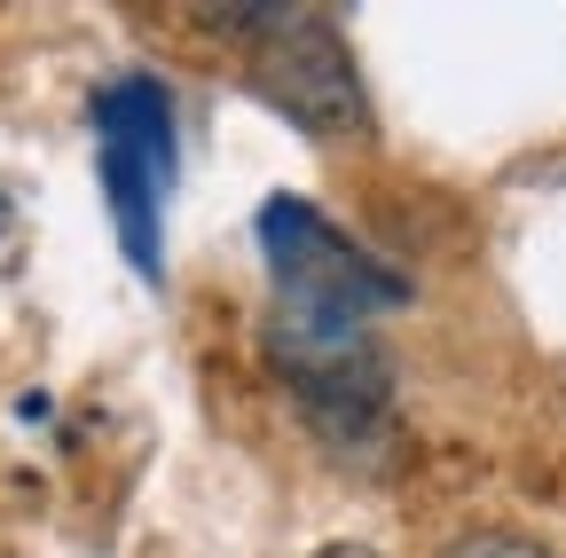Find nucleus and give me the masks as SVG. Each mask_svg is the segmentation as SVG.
Returning a JSON list of instances; mask_svg holds the SVG:
<instances>
[{
    "mask_svg": "<svg viewBox=\"0 0 566 558\" xmlns=\"http://www.w3.org/2000/svg\"><path fill=\"white\" fill-rule=\"evenodd\" d=\"M103 126V189H111V221L134 252L142 275H158V213L174 189V103L158 80H118L95 103Z\"/></svg>",
    "mask_w": 566,
    "mask_h": 558,
    "instance_id": "4",
    "label": "nucleus"
},
{
    "mask_svg": "<svg viewBox=\"0 0 566 558\" xmlns=\"http://www.w3.org/2000/svg\"><path fill=\"white\" fill-rule=\"evenodd\" d=\"M315 558H378V550H370V543H323Z\"/></svg>",
    "mask_w": 566,
    "mask_h": 558,
    "instance_id": "6",
    "label": "nucleus"
},
{
    "mask_svg": "<svg viewBox=\"0 0 566 558\" xmlns=\"http://www.w3.org/2000/svg\"><path fill=\"white\" fill-rule=\"evenodd\" d=\"M260 252L275 284V323L292 338H370V315L401 299V275H386L354 236H338L315 204L275 197L260 213Z\"/></svg>",
    "mask_w": 566,
    "mask_h": 558,
    "instance_id": "2",
    "label": "nucleus"
},
{
    "mask_svg": "<svg viewBox=\"0 0 566 558\" xmlns=\"http://www.w3.org/2000/svg\"><path fill=\"white\" fill-rule=\"evenodd\" d=\"M205 24L244 48L252 95L268 110H283L300 134H315V143H363L370 134L363 72H354L331 17H315V9H221Z\"/></svg>",
    "mask_w": 566,
    "mask_h": 558,
    "instance_id": "1",
    "label": "nucleus"
},
{
    "mask_svg": "<svg viewBox=\"0 0 566 558\" xmlns=\"http://www.w3.org/2000/svg\"><path fill=\"white\" fill-rule=\"evenodd\" d=\"M441 558H551V550L527 543V535H512V527H480V535H457Z\"/></svg>",
    "mask_w": 566,
    "mask_h": 558,
    "instance_id": "5",
    "label": "nucleus"
},
{
    "mask_svg": "<svg viewBox=\"0 0 566 558\" xmlns=\"http://www.w3.org/2000/svg\"><path fill=\"white\" fill-rule=\"evenodd\" d=\"M9 229H17V197H9V189H0V236H9Z\"/></svg>",
    "mask_w": 566,
    "mask_h": 558,
    "instance_id": "7",
    "label": "nucleus"
},
{
    "mask_svg": "<svg viewBox=\"0 0 566 558\" xmlns=\"http://www.w3.org/2000/svg\"><path fill=\"white\" fill-rule=\"evenodd\" d=\"M268 362L292 393L300 425L323 456L346 472H386L394 464V378L370 338H292L268 330Z\"/></svg>",
    "mask_w": 566,
    "mask_h": 558,
    "instance_id": "3",
    "label": "nucleus"
}]
</instances>
